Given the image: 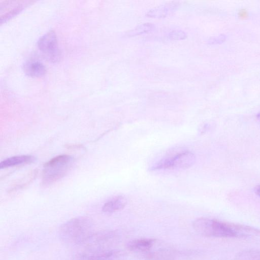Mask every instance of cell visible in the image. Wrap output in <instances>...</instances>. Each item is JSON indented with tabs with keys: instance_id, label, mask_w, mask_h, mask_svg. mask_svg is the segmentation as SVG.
<instances>
[{
	"instance_id": "cell-1",
	"label": "cell",
	"mask_w": 260,
	"mask_h": 260,
	"mask_svg": "<svg viewBox=\"0 0 260 260\" xmlns=\"http://www.w3.org/2000/svg\"><path fill=\"white\" fill-rule=\"evenodd\" d=\"M192 226L198 234L206 237L248 238L260 236V230L255 228L208 218L196 219Z\"/></svg>"
},
{
	"instance_id": "cell-2",
	"label": "cell",
	"mask_w": 260,
	"mask_h": 260,
	"mask_svg": "<svg viewBox=\"0 0 260 260\" xmlns=\"http://www.w3.org/2000/svg\"><path fill=\"white\" fill-rule=\"evenodd\" d=\"M92 220L86 216L73 218L60 225L59 235L64 242L83 244L93 233Z\"/></svg>"
},
{
	"instance_id": "cell-3",
	"label": "cell",
	"mask_w": 260,
	"mask_h": 260,
	"mask_svg": "<svg viewBox=\"0 0 260 260\" xmlns=\"http://www.w3.org/2000/svg\"><path fill=\"white\" fill-rule=\"evenodd\" d=\"M73 160V157L69 155H58L48 160L44 166L43 182L50 184L63 177Z\"/></svg>"
},
{
	"instance_id": "cell-4",
	"label": "cell",
	"mask_w": 260,
	"mask_h": 260,
	"mask_svg": "<svg viewBox=\"0 0 260 260\" xmlns=\"http://www.w3.org/2000/svg\"><path fill=\"white\" fill-rule=\"evenodd\" d=\"M195 161L196 156L193 153L184 151L161 160L151 170L186 169L193 165Z\"/></svg>"
},
{
	"instance_id": "cell-5",
	"label": "cell",
	"mask_w": 260,
	"mask_h": 260,
	"mask_svg": "<svg viewBox=\"0 0 260 260\" xmlns=\"http://www.w3.org/2000/svg\"><path fill=\"white\" fill-rule=\"evenodd\" d=\"M37 45L47 60L52 62L59 60L60 53L57 37L53 30H50L41 37Z\"/></svg>"
},
{
	"instance_id": "cell-6",
	"label": "cell",
	"mask_w": 260,
	"mask_h": 260,
	"mask_svg": "<svg viewBox=\"0 0 260 260\" xmlns=\"http://www.w3.org/2000/svg\"><path fill=\"white\" fill-rule=\"evenodd\" d=\"M124 255L117 249L87 250L76 260H123Z\"/></svg>"
},
{
	"instance_id": "cell-7",
	"label": "cell",
	"mask_w": 260,
	"mask_h": 260,
	"mask_svg": "<svg viewBox=\"0 0 260 260\" xmlns=\"http://www.w3.org/2000/svg\"><path fill=\"white\" fill-rule=\"evenodd\" d=\"M115 235L112 231L93 233L83 244L87 250L106 249L105 246L112 240Z\"/></svg>"
},
{
	"instance_id": "cell-8",
	"label": "cell",
	"mask_w": 260,
	"mask_h": 260,
	"mask_svg": "<svg viewBox=\"0 0 260 260\" xmlns=\"http://www.w3.org/2000/svg\"><path fill=\"white\" fill-rule=\"evenodd\" d=\"M179 6L178 2L161 5L148 11L146 16L153 18H163L174 12Z\"/></svg>"
},
{
	"instance_id": "cell-9",
	"label": "cell",
	"mask_w": 260,
	"mask_h": 260,
	"mask_svg": "<svg viewBox=\"0 0 260 260\" xmlns=\"http://www.w3.org/2000/svg\"><path fill=\"white\" fill-rule=\"evenodd\" d=\"M24 73L31 77H41L46 72L45 66L41 62L36 60H29L23 64Z\"/></svg>"
},
{
	"instance_id": "cell-10",
	"label": "cell",
	"mask_w": 260,
	"mask_h": 260,
	"mask_svg": "<svg viewBox=\"0 0 260 260\" xmlns=\"http://www.w3.org/2000/svg\"><path fill=\"white\" fill-rule=\"evenodd\" d=\"M127 204V200L122 196L113 197L102 207V211L106 213H112L122 210Z\"/></svg>"
},
{
	"instance_id": "cell-11",
	"label": "cell",
	"mask_w": 260,
	"mask_h": 260,
	"mask_svg": "<svg viewBox=\"0 0 260 260\" xmlns=\"http://www.w3.org/2000/svg\"><path fill=\"white\" fill-rule=\"evenodd\" d=\"M35 160L36 158L31 155H23L14 156L9 157L1 161L0 168L2 169L17 165L29 164L34 161Z\"/></svg>"
},
{
	"instance_id": "cell-12",
	"label": "cell",
	"mask_w": 260,
	"mask_h": 260,
	"mask_svg": "<svg viewBox=\"0 0 260 260\" xmlns=\"http://www.w3.org/2000/svg\"><path fill=\"white\" fill-rule=\"evenodd\" d=\"M154 242V239L149 238L136 239L131 241L128 243V247L133 251H146L151 248Z\"/></svg>"
},
{
	"instance_id": "cell-13",
	"label": "cell",
	"mask_w": 260,
	"mask_h": 260,
	"mask_svg": "<svg viewBox=\"0 0 260 260\" xmlns=\"http://www.w3.org/2000/svg\"><path fill=\"white\" fill-rule=\"evenodd\" d=\"M14 2V1H11V4H9V2H8V4H6L4 5L2 4V5L4 6L5 8H8V10H9L6 12L5 14L1 16V23H2V21L5 22L6 21V20L9 19L11 17H13L15 15L17 14V13H19L23 8L24 5L23 4L21 3V2L15 1L14 4H13Z\"/></svg>"
},
{
	"instance_id": "cell-14",
	"label": "cell",
	"mask_w": 260,
	"mask_h": 260,
	"mask_svg": "<svg viewBox=\"0 0 260 260\" xmlns=\"http://www.w3.org/2000/svg\"><path fill=\"white\" fill-rule=\"evenodd\" d=\"M155 26L152 23H144L139 24L133 29L126 31L125 36L128 37H135L153 31Z\"/></svg>"
},
{
	"instance_id": "cell-15",
	"label": "cell",
	"mask_w": 260,
	"mask_h": 260,
	"mask_svg": "<svg viewBox=\"0 0 260 260\" xmlns=\"http://www.w3.org/2000/svg\"><path fill=\"white\" fill-rule=\"evenodd\" d=\"M237 257L241 260H260V250L244 251L239 253Z\"/></svg>"
},
{
	"instance_id": "cell-16",
	"label": "cell",
	"mask_w": 260,
	"mask_h": 260,
	"mask_svg": "<svg viewBox=\"0 0 260 260\" xmlns=\"http://www.w3.org/2000/svg\"><path fill=\"white\" fill-rule=\"evenodd\" d=\"M167 37L170 40H180L186 39L187 35L186 32L182 30L174 29L169 32Z\"/></svg>"
},
{
	"instance_id": "cell-17",
	"label": "cell",
	"mask_w": 260,
	"mask_h": 260,
	"mask_svg": "<svg viewBox=\"0 0 260 260\" xmlns=\"http://www.w3.org/2000/svg\"><path fill=\"white\" fill-rule=\"evenodd\" d=\"M224 36H218L210 38L208 40V43L209 44H218L222 42L225 40Z\"/></svg>"
},
{
	"instance_id": "cell-18",
	"label": "cell",
	"mask_w": 260,
	"mask_h": 260,
	"mask_svg": "<svg viewBox=\"0 0 260 260\" xmlns=\"http://www.w3.org/2000/svg\"><path fill=\"white\" fill-rule=\"evenodd\" d=\"M255 193L260 197V185H257L254 188Z\"/></svg>"
},
{
	"instance_id": "cell-19",
	"label": "cell",
	"mask_w": 260,
	"mask_h": 260,
	"mask_svg": "<svg viewBox=\"0 0 260 260\" xmlns=\"http://www.w3.org/2000/svg\"><path fill=\"white\" fill-rule=\"evenodd\" d=\"M256 117H257V120H258V121H259V123H260V113H259V114L257 115Z\"/></svg>"
}]
</instances>
